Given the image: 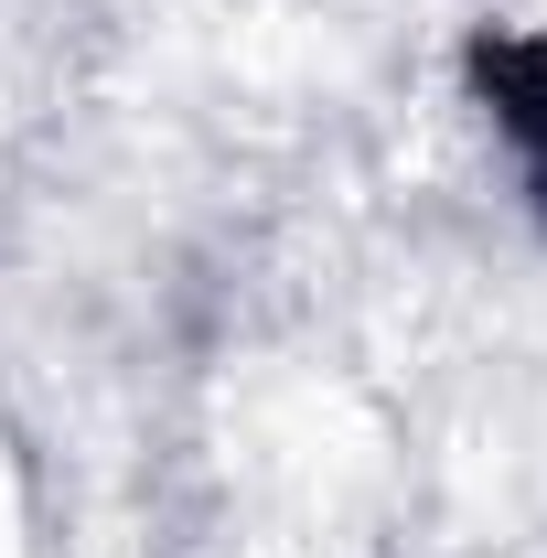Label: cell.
<instances>
[{"mask_svg": "<svg viewBox=\"0 0 547 558\" xmlns=\"http://www.w3.org/2000/svg\"><path fill=\"white\" fill-rule=\"evenodd\" d=\"M483 97H494V119L526 140V161L547 172V44H494L483 54Z\"/></svg>", "mask_w": 547, "mask_h": 558, "instance_id": "obj_1", "label": "cell"}]
</instances>
